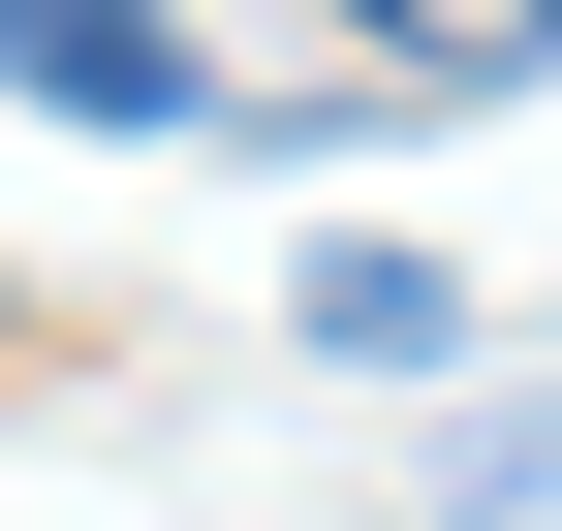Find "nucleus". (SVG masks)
Returning a JSON list of instances; mask_svg holds the SVG:
<instances>
[{"instance_id": "nucleus-3", "label": "nucleus", "mask_w": 562, "mask_h": 531, "mask_svg": "<svg viewBox=\"0 0 562 531\" xmlns=\"http://www.w3.org/2000/svg\"><path fill=\"white\" fill-rule=\"evenodd\" d=\"M438 531H562V375H469L438 407Z\"/></svg>"}, {"instance_id": "nucleus-2", "label": "nucleus", "mask_w": 562, "mask_h": 531, "mask_svg": "<svg viewBox=\"0 0 562 531\" xmlns=\"http://www.w3.org/2000/svg\"><path fill=\"white\" fill-rule=\"evenodd\" d=\"M0 94H32V125H220V63L125 32V0H0Z\"/></svg>"}, {"instance_id": "nucleus-1", "label": "nucleus", "mask_w": 562, "mask_h": 531, "mask_svg": "<svg viewBox=\"0 0 562 531\" xmlns=\"http://www.w3.org/2000/svg\"><path fill=\"white\" fill-rule=\"evenodd\" d=\"M281 344H313V375H469V250H406V219L281 250Z\"/></svg>"}]
</instances>
